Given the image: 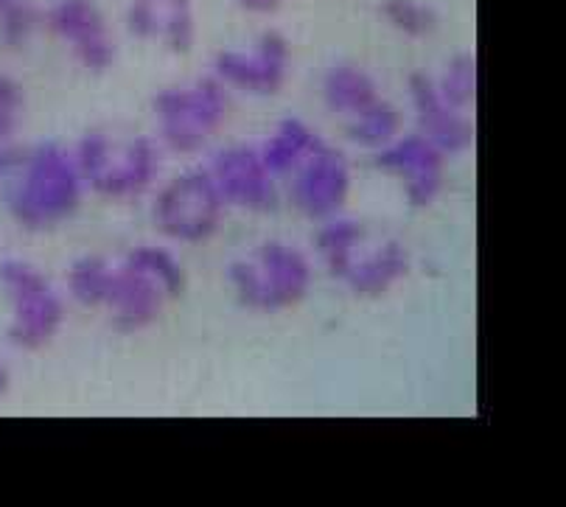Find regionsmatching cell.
<instances>
[{
  "mask_svg": "<svg viewBox=\"0 0 566 507\" xmlns=\"http://www.w3.org/2000/svg\"><path fill=\"white\" fill-rule=\"evenodd\" d=\"M82 202L76 160L56 144L36 146L23 177L9 193V211L25 230L43 233L73 216Z\"/></svg>",
  "mask_w": 566,
  "mask_h": 507,
  "instance_id": "obj_1",
  "label": "cell"
},
{
  "mask_svg": "<svg viewBox=\"0 0 566 507\" xmlns=\"http://www.w3.org/2000/svg\"><path fill=\"white\" fill-rule=\"evenodd\" d=\"M235 300L253 311H281L306 300L312 289V266L301 250L270 242L255 250L253 261L230 264Z\"/></svg>",
  "mask_w": 566,
  "mask_h": 507,
  "instance_id": "obj_2",
  "label": "cell"
},
{
  "mask_svg": "<svg viewBox=\"0 0 566 507\" xmlns=\"http://www.w3.org/2000/svg\"><path fill=\"white\" fill-rule=\"evenodd\" d=\"M76 169L98 193L135 197L157 180L160 151L151 138H135L118 146L104 135H85L76 151Z\"/></svg>",
  "mask_w": 566,
  "mask_h": 507,
  "instance_id": "obj_3",
  "label": "cell"
},
{
  "mask_svg": "<svg viewBox=\"0 0 566 507\" xmlns=\"http://www.w3.org/2000/svg\"><path fill=\"white\" fill-rule=\"evenodd\" d=\"M155 115L171 151H197L228 115V91L222 80H202L193 87H166L155 96Z\"/></svg>",
  "mask_w": 566,
  "mask_h": 507,
  "instance_id": "obj_4",
  "label": "cell"
},
{
  "mask_svg": "<svg viewBox=\"0 0 566 507\" xmlns=\"http://www.w3.org/2000/svg\"><path fill=\"white\" fill-rule=\"evenodd\" d=\"M222 193L206 171H188L171 180L155 200V224L164 236L202 244L222 228Z\"/></svg>",
  "mask_w": 566,
  "mask_h": 507,
  "instance_id": "obj_5",
  "label": "cell"
},
{
  "mask_svg": "<svg viewBox=\"0 0 566 507\" xmlns=\"http://www.w3.org/2000/svg\"><path fill=\"white\" fill-rule=\"evenodd\" d=\"M0 284L14 308L9 339L25 350L45 348L60 334L62 320H65V303L56 295L54 286L23 261H3Z\"/></svg>",
  "mask_w": 566,
  "mask_h": 507,
  "instance_id": "obj_6",
  "label": "cell"
},
{
  "mask_svg": "<svg viewBox=\"0 0 566 507\" xmlns=\"http://www.w3.org/2000/svg\"><path fill=\"white\" fill-rule=\"evenodd\" d=\"M290 43L277 31H266L255 43L253 54L222 51L213 60V71L224 85H233L244 93L275 96L286 85L290 73Z\"/></svg>",
  "mask_w": 566,
  "mask_h": 507,
  "instance_id": "obj_7",
  "label": "cell"
},
{
  "mask_svg": "<svg viewBox=\"0 0 566 507\" xmlns=\"http://www.w3.org/2000/svg\"><path fill=\"white\" fill-rule=\"evenodd\" d=\"M45 23L73 49L82 67L104 73L115 62V43L107 23L93 0H56L45 14Z\"/></svg>",
  "mask_w": 566,
  "mask_h": 507,
  "instance_id": "obj_8",
  "label": "cell"
},
{
  "mask_svg": "<svg viewBox=\"0 0 566 507\" xmlns=\"http://www.w3.org/2000/svg\"><path fill=\"white\" fill-rule=\"evenodd\" d=\"M381 171L396 175L403 180V193L416 211L429 208L438 200L443 188V151L429 144L423 135H407L401 140H392L376 158Z\"/></svg>",
  "mask_w": 566,
  "mask_h": 507,
  "instance_id": "obj_9",
  "label": "cell"
},
{
  "mask_svg": "<svg viewBox=\"0 0 566 507\" xmlns=\"http://www.w3.org/2000/svg\"><path fill=\"white\" fill-rule=\"evenodd\" d=\"M211 180L222 200L248 211H270L275 205L272 175L261 155L250 146H233L213 158Z\"/></svg>",
  "mask_w": 566,
  "mask_h": 507,
  "instance_id": "obj_10",
  "label": "cell"
},
{
  "mask_svg": "<svg viewBox=\"0 0 566 507\" xmlns=\"http://www.w3.org/2000/svg\"><path fill=\"white\" fill-rule=\"evenodd\" d=\"M350 193V171L337 149H323L306 158L295 182V205L308 219H332L345 208Z\"/></svg>",
  "mask_w": 566,
  "mask_h": 507,
  "instance_id": "obj_11",
  "label": "cell"
},
{
  "mask_svg": "<svg viewBox=\"0 0 566 507\" xmlns=\"http://www.w3.org/2000/svg\"><path fill=\"white\" fill-rule=\"evenodd\" d=\"M410 98L418 122H421L423 138L429 144L438 146L443 155H460V151L471 149L476 135L474 122L440 98L438 85L429 80L427 73H412L410 76Z\"/></svg>",
  "mask_w": 566,
  "mask_h": 507,
  "instance_id": "obj_12",
  "label": "cell"
},
{
  "mask_svg": "<svg viewBox=\"0 0 566 507\" xmlns=\"http://www.w3.org/2000/svg\"><path fill=\"white\" fill-rule=\"evenodd\" d=\"M166 289L160 281L146 275L144 270L133 264H124L115 270L113 297L107 306L113 308V323L120 334H135L149 328L160 317L166 303Z\"/></svg>",
  "mask_w": 566,
  "mask_h": 507,
  "instance_id": "obj_13",
  "label": "cell"
},
{
  "mask_svg": "<svg viewBox=\"0 0 566 507\" xmlns=\"http://www.w3.org/2000/svg\"><path fill=\"white\" fill-rule=\"evenodd\" d=\"M407 272H410V253L398 242H387L370 258H350L334 278L348 284L356 295L379 297L392 289L398 281L407 278Z\"/></svg>",
  "mask_w": 566,
  "mask_h": 507,
  "instance_id": "obj_14",
  "label": "cell"
},
{
  "mask_svg": "<svg viewBox=\"0 0 566 507\" xmlns=\"http://www.w3.org/2000/svg\"><path fill=\"white\" fill-rule=\"evenodd\" d=\"M323 149H328V144H323L312 129L303 127L297 118H283L277 124V133L266 140L261 160L270 169V175H290L303 158H312Z\"/></svg>",
  "mask_w": 566,
  "mask_h": 507,
  "instance_id": "obj_15",
  "label": "cell"
},
{
  "mask_svg": "<svg viewBox=\"0 0 566 507\" xmlns=\"http://www.w3.org/2000/svg\"><path fill=\"white\" fill-rule=\"evenodd\" d=\"M323 98L332 113L359 115L379 102V87L356 65H334L323 80Z\"/></svg>",
  "mask_w": 566,
  "mask_h": 507,
  "instance_id": "obj_16",
  "label": "cell"
},
{
  "mask_svg": "<svg viewBox=\"0 0 566 507\" xmlns=\"http://www.w3.org/2000/svg\"><path fill=\"white\" fill-rule=\"evenodd\" d=\"M113 286L115 270L98 255H85V258L73 261V266L67 270V292L82 306H107L109 297H113Z\"/></svg>",
  "mask_w": 566,
  "mask_h": 507,
  "instance_id": "obj_17",
  "label": "cell"
},
{
  "mask_svg": "<svg viewBox=\"0 0 566 507\" xmlns=\"http://www.w3.org/2000/svg\"><path fill=\"white\" fill-rule=\"evenodd\" d=\"M398 133H401V113L381 98L374 107L354 115V124L348 127L350 140H356L365 149H381V146L392 144Z\"/></svg>",
  "mask_w": 566,
  "mask_h": 507,
  "instance_id": "obj_18",
  "label": "cell"
},
{
  "mask_svg": "<svg viewBox=\"0 0 566 507\" xmlns=\"http://www.w3.org/2000/svg\"><path fill=\"white\" fill-rule=\"evenodd\" d=\"M440 98L454 109H469L474 107L476 102V56L471 51H463V54L454 56L449 62L443 80H440L438 87Z\"/></svg>",
  "mask_w": 566,
  "mask_h": 507,
  "instance_id": "obj_19",
  "label": "cell"
},
{
  "mask_svg": "<svg viewBox=\"0 0 566 507\" xmlns=\"http://www.w3.org/2000/svg\"><path fill=\"white\" fill-rule=\"evenodd\" d=\"M361 244V228L350 219H337V222H328L326 228L317 233V250L326 258L332 275H337L350 258H354V250Z\"/></svg>",
  "mask_w": 566,
  "mask_h": 507,
  "instance_id": "obj_20",
  "label": "cell"
},
{
  "mask_svg": "<svg viewBox=\"0 0 566 507\" xmlns=\"http://www.w3.org/2000/svg\"><path fill=\"white\" fill-rule=\"evenodd\" d=\"M127 264L138 266L146 275L160 281V286H164L169 297H177L182 292V286H186V272L177 264L175 255L164 247H135L127 255Z\"/></svg>",
  "mask_w": 566,
  "mask_h": 507,
  "instance_id": "obj_21",
  "label": "cell"
},
{
  "mask_svg": "<svg viewBox=\"0 0 566 507\" xmlns=\"http://www.w3.org/2000/svg\"><path fill=\"white\" fill-rule=\"evenodd\" d=\"M381 14L407 36H429L440 23L438 12L421 0H381Z\"/></svg>",
  "mask_w": 566,
  "mask_h": 507,
  "instance_id": "obj_22",
  "label": "cell"
},
{
  "mask_svg": "<svg viewBox=\"0 0 566 507\" xmlns=\"http://www.w3.org/2000/svg\"><path fill=\"white\" fill-rule=\"evenodd\" d=\"M36 23H40V14L29 0H9V7L0 12V40L9 49H23Z\"/></svg>",
  "mask_w": 566,
  "mask_h": 507,
  "instance_id": "obj_23",
  "label": "cell"
},
{
  "mask_svg": "<svg viewBox=\"0 0 566 507\" xmlns=\"http://www.w3.org/2000/svg\"><path fill=\"white\" fill-rule=\"evenodd\" d=\"M23 115V91L18 82L0 76V144L12 138Z\"/></svg>",
  "mask_w": 566,
  "mask_h": 507,
  "instance_id": "obj_24",
  "label": "cell"
},
{
  "mask_svg": "<svg viewBox=\"0 0 566 507\" xmlns=\"http://www.w3.org/2000/svg\"><path fill=\"white\" fill-rule=\"evenodd\" d=\"M127 25L138 40H157L160 31H164V18L146 0H133V7L127 12Z\"/></svg>",
  "mask_w": 566,
  "mask_h": 507,
  "instance_id": "obj_25",
  "label": "cell"
},
{
  "mask_svg": "<svg viewBox=\"0 0 566 507\" xmlns=\"http://www.w3.org/2000/svg\"><path fill=\"white\" fill-rule=\"evenodd\" d=\"M146 3H151V7H155L157 12H160L164 23L169 18H177V14L191 12V0H146Z\"/></svg>",
  "mask_w": 566,
  "mask_h": 507,
  "instance_id": "obj_26",
  "label": "cell"
},
{
  "mask_svg": "<svg viewBox=\"0 0 566 507\" xmlns=\"http://www.w3.org/2000/svg\"><path fill=\"white\" fill-rule=\"evenodd\" d=\"M239 7L253 14H270L281 7V0H239Z\"/></svg>",
  "mask_w": 566,
  "mask_h": 507,
  "instance_id": "obj_27",
  "label": "cell"
},
{
  "mask_svg": "<svg viewBox=\"0 0 566 507\" xmlns=\"http://www.w3.org/2000/svg\"><path fill=\"white\" fill-rule=\"evenodd\" d=\"M9 163H12V155H9V151H0V175L9 169Z\"/></svg>",
  "mask_w": 566,
  "mask_h": 507,
  "instance_id": "obj_28",
  "label": "cell"
},
{
  "mask_svg": "<svg viewBox=\"0 0 566 507\" xmlns=\"http://www.w3.org/2000/svg\"><path fill=\"white\" fill-rule=\"evenodd\" d=\"M7 384H9V376H7V370H3V365H0V393L7 390Z\"/></svg>",
  "mask_w": 566,
  "mask_h": 507,
  "instance_id": "obj_29",
  "label": "cell"
},
{
  "mask_svg": "<svg viewBox=\"0 0 566 507\" xmlns=\"http://www.w3.org/2000/svg\"><path fill=\"white\" fill-rule=\"evenodd\" d=\"M7 7H9V0H0V12H3Z\"/></svg>",
  "mask_w": 566,
  "mask_h": 507,
  "instance_id": "obj_30",
  "label": "cell"
}]
</instances>
